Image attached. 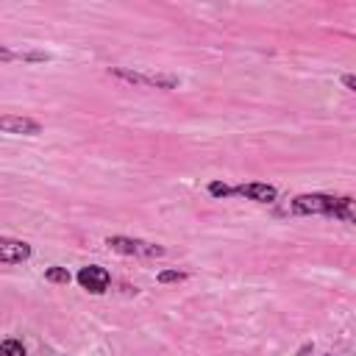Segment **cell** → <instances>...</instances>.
Here are the masks:
<instances>
[{
  "label": "cell",
  "instance_id": "cell-7",
  "mask_svg": "<svg viewBox=\"0 0 356 356\" xmlns=\"http://www.w3.org/2000/svg\"><path fill=\"white\" fill-rule=\"evenodd\" d=\"M114 75L131 81V83H147V86H161V89H172L178 81L175 78H161V75H145V72H128V70H114Z\"/></svg>",
  "mask_w": 356,
  "mask_h": 356
},
{
  "label": "cell",
  "instance_id": "cell-10",
  "mask_svg": "<svg viewBox=\"0 0 356 356\" xmlns=\"http://www.w3.org/2000/svg\"><path fill=\"white\" fill-rule=\"evenodd\" d=\"M186 275L184 273H178V270H161L159 275H156V281L159 284H172V281H184Z\"/></svg>",
  "mask_w": 356,
  "mask_h": 356
},
{
  "label": "cell",
  "instance_id": "cell-5",
  "mask_svg": "<svg viewBox=\"0 0 356 356\" xmlns=\"http://www.w3.org/2000/svg\"><path fill=\"white\" fill-rule=\"evenodd\" d=\"M42 125L31 117H14V114H0V134H28L36 136Z\"/></svg>",
  "mask_w": 356,
  "mask_h": 356
},
{
  "label": "cell",
  "instance_id": "cell-13",
  "mask_svg": "<svg viewBox=\"0 0 356 356\" xmlns=\"http://www.w3.org/2000/svg\"><path fill=\"white\" fill-rule=\"evenodd\" d=\"M342 83H345L348 89H353V86H356V81H353V75H345V78H342Z\"/></svg>",
  "mask_w": 356,
  "mask_h": 356
},
{
  "label": "cell",
  "instance_id": "cell-3",
  "mask_svg": "<svg viewBox=\"0 0 356 356\" xmlns=\"http://www.w3.org/2000/svg\"><path fill=\"white\" fill-rule=\"evenodd\" d=\"M108 281H111V275H108L106 267L89 264V267H81V270H78V284H81L86 292H92V295L106 292V289H108Z\"/></svg>",
  "mask_w": 356,
  "mask_h": 356
},
{
  "label": "cell",
  "instance_id": "cell-4",
  "mask_svg": "<svg viewBox=\"0 0 356 356\" xmlns=\"http://www.w3.org/2000/svg\"><path fill=\"white\" fill-rule=\"evenodd\" d=\"M228 195H242L248 200H256V203H273L275 200V189L270 184H239V186H228Z\"/></svg>",
  "mask_w": 356,
  "mask_h": 356
},
{
  "label": "cell",
  "instance_id": "cell-8",
  "mask_svg": "<svg viewBox=\"0 0 356 356\" xmlns=\"http://www.w3.org/2000/svg\"><path fill=\"white\" fill-rule=\"evenodd\" d=\"M0 356H25V348L17 339H6L0 342Z\"/></svg>",
  "mask_w": 356,
  "mask_h": 356
},
{
  "label": "cell",
  "instance_id": "cell-6",
  "mask_svg": "<svg viewBox=\"0 0 356 356\" xmlns=\"http://www.w3.org/2000/svg\"><path fill=\"white\" fill-rule=\"evenodd\" d=\"M31 256V245L22 239H11V236H0V261L8 264H19Z\"/></svg>",
  "mask_w": 356,
  "mask_h": 356
},
{
  "label": "cell",
  "instance_id": "cell-12",
  "mask_svg": "<svg viewBox=\"0 0 356 356\" xmlns=\"http://www.w3.org/2000/svg\"><path fill=\"white\" fill-rule=\"evenodd\" d=\"M14 58H25V56H22V53H14V50L0 47V61H14Z\"/></svg>",
  "mask_w": 356,
  "mask_h": 356
},
{
  "label": "cell",
  "instance_id": "cell-1",
  "mask_svg": "<svg viewBox=\"0 0 356 356\" xmlns=\"http://www.w3.org/2000/svg\"><path fill=\"white\" fill-rule=\"evenodd\" d=\"M295 214H331L345 222H353V200L350 197H334V195H298L292 200Z\"/></svg>",
  "mask_w": 356,
  "mask_h": 356
},
{
  "label": "cell",
  "instance_id": "cell-9",
  "mask_svg": "<svg viewBox=\"0 0 356 356\" xmlns=\"http://www.w3.org/2000/svg\"><path fill=\"white\" fill-rule=\"evenodd\" d=\"M44 278L53 281V284H70V273H67L64 267H50V270L44 273Z\"/></svg>",
  "mask_w": 356,
  "mask_h": 356
},
{
  "label": "cell",
  "instance_id": "cell-11",
  "mask_svg": "<svg viewBox=\"0 0 356 356\" xmlns=\"http://www.w3.org/2000/svg\"><path fill=\"white\" fill-rule=\"evenodd\" d=\"M209 192H211V195H217V197H225V195H228V186H225V184H220V181H214V184H209Z\"/></svg>",
  "mask_w": 356,
  "mask_h": 356
},
{
  "label": "cell",
  "instance_id": "cell-2",
  "mask_svg": "<svg viewBox=\"0 0 356 356\" xmlns=\"http://www.w3.org/2000/svg\"><path fill=\"white\" fill-rule=\"evenodd\" d=\"M106 245L117 253H128V256H164V248L161 245H153V242H142V239H131V236H108Z\"/></svg>",
  "mask_w": 356,
  "mask_h": 356
}]
</instances>
